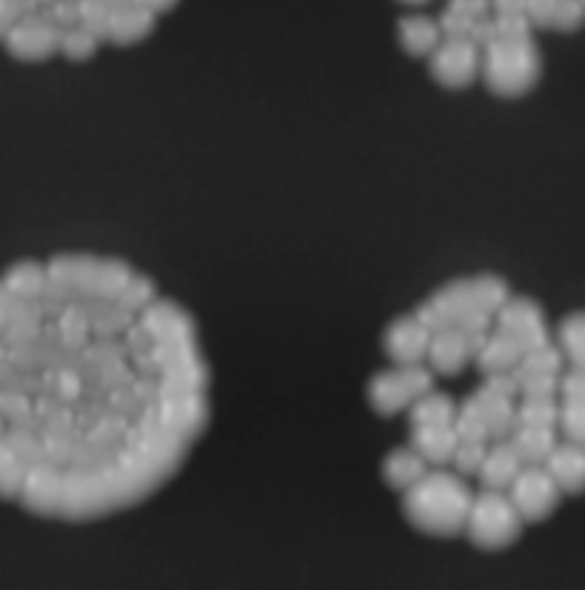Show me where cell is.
Masks as SVG:
<instances>
[{"instance_id":"6da1fadb","label":"cell","mask_w":585,"mask_h":590,"mask_svg":"<svg viewBox=\"0 0 585 590\" xmlns=\"http://www.w3.org/2000/svg\"><path fill=\"white\" fill-rule=\"evenodd\" d=\"M210 424L190 312L121 258L63 252L0 272V499L41 519L132 510Z\"/></svg>"},{"instance_id":"7a4b0ae2","label":"cell","mask_w":585,"mask_h":590,"mask_svg":"<svg viewBox=\"0 0 585 590\" xmlns=\"http://www.w3.org/2000/svg\"><path fill=\"white\" fill-rule=\"evenodd\" d=\"M470 41L483 49L485 87L499 98H519L537 87L543 76V58L534 43L528 14H494L477 23Z\"/></svg>"},{"instance_id":"3957f363","label":"cell","mask_w":585,"mask_h":590,"mask_svg":"<svg viewBox=\"0 0 585 590\" xmlns=\"http://www.w3.org/2000/svg\"><path fill=\"white\" fill-rule=\"evenodd\" d=\"M470 502L474 490L468 488L465 476L436 468L401 493V513L425 537L448 539L465 533Z\"/></svg>"},{"instance_id":"277c9868","label":"cell","mask_w":585,"mask_h":590,"mask_svg":"<svg viewBox=\"0 0 585 590\" xmlns=\"http://www.w3.org/2000/svg\"><path fill=\"white\" fill-rule=\"evenodd\" d=\"M510 299V290L497 276L459 279L436 290L430 299L416 307V316L430 330L459 327V330H490L499 307Z\"/></svg>"},{"instance_id":"5b68a950","label":"cell","mask_w":585,"mask_h":590,"mask_svg":"<svg viewBox=\"0 0 585 590\" xmlns=\"http://www.w3.org/2000/svg\"><path fill=\"white\" fill-rule=\"evenodd\" d=\"M523 516L514 508L505 490L483 488L479 493H474L465 533H468L470 544H477V548L505 550L517 542L519 533H523Z\"/></svg>"},{"instance_id":"8992f818","label":"cell","mask_w":585,"mask_h":590,"mask_svg":"<svg viewBox=\"0 0 585 590\" xmlns=\"http://www.w3.org/2000/svg\"><path fill=\"white\" fill-rule=\"evenodd\" d=\"M454 428L459 439L470 441H499L508 439L517 428V399L514 396H503L497 390H490L483 384L477 393H470L468 399L456 408Z\"/></svg>"},{"instance_id":"52a82bcc","label":"cell","mask_w":585,"mask_h":590,"mask_svg":"<svg viewBox=\"0 0 585 590\" xmlns=\"http://www.w3.org/2000/svg\"><path fill=\"white\" fill-rule=\"evenodd\" d=\"M428 390H434V370L428 364H396L370 379L368 401L379 416H396Z\"/></svg>"},{"instance_id":"ba28073f","label":"cell","mask_w":585,"mask_h":590,"mask_svg":"<svg viewBox=\"0 0 585 590\" xmlns=\"http://www.w3.org/2000/svg\"><path fill=\"white\" fill-rule=\"evenodd\" d=\"M510 502L519 510L523 522H545L554 510L559 508L563 490L557 488L554 476L545 470V464H525L517 479L508 488Z\"/></svg>"},{"instance_id":"9c48e42d","label":"cell","mask_w":585,"mask_h":590,"mask_svg":"<svg viewBox=\"0 0 585 590\" xmlns=\"http://www.w3.org/2000/svg\"><path fill=\"white\" fill-rule=\"evenodd\" d=\"M483 69V49L470 38H443V43L430 52V76L448 89H465L479 78Z\"/></svg>"},{"instance_id":"30bf717a","label":"cell","mask_w":585,"mask_h":590,"mask_svg":"<svg viewBox=\"0 0 585 590\" xmlns=\"http://www.w3.org/2000/svg\"><path fill=\"white\" fill-rule=\"evenodd\" d=\"M485 339H488V330H459V327L434 330L425 361L434 373L459 376L470 361L477 359Z\"/></svg>"},{"instance_id":"8fae6325","label":"cell","mask_w":585,"mask_h":590,"mask_svg":"<svg viewBox=\"0 0 585 590\" xmlns=\"http://www.w3.org/2000/svg\"><path fill=\"white\" fill-rule=\"evenodd\" d=\"M494 327L517 341L525 353L534 350V347H543L552 341L548 324H545V312L539 310L537 301L532 299H514V296H510V299L499 307L497 316H494Z\"/></svg>"},{"instance_id":"7c38bea8","label":"cell","mask_w":585,"mask_h":590,"mask_svg":"<svg viewBox=\"0 0 585 590\" xmlns=\"http://www.w3.org/2000/svg\"><path fill=\"white\" fill-rule=\"evenodd\" d=\"M430 336H434V330L416 312L401 316L385 333V353L394 364H425Z\"/></svg>"},{"instance_id":"4fadbf2b","label":"cell","mask_w":585,"mask_h":590,"mask_svg":"<svg viewBox=\"0 0 585 590\" xmlns=\"http://www.w3.org/2000/svg\"><path fill=\"white\" fill-rule=\"evenodd\" d=\"M545 470L554 476L563 496L585 493V444L577 441H557V448L545 459Z\"/></svg>"},{"instance_id":"5bb4252c","label":"cell","mask_w":585,"mask_h":590,"mask_svg":"<svg viewBox=\"0 0 585 590\" xmlns=\"http://www.w3.org/2000/svg\"><path fill=\"white\" fill-rule=\"evenodd\" d=\"M523 468L525 462L519 459L517 448H514L508 439H499V441H488L483 468H479L477 476L485 490H508L510 482L517 479V473Z\"/></svg>"},{"instance_id":"9a60e30c","label":"cell","mask_w":585,"mask_h":590,"mask_svg":"<svg viewBox=\"0 0 585 590\" xmlns=\"http://www.w3.org/2000/svg\"><path fill=\"white\" fill-rule=\"evenodd\" d=\"M525 14L534 29H557V32H577L585 21L579 0H528Z\"/></svg>"},{"instance_id":"2e32d148","label":"cell","mask_w":585,"mask_h":590,"mask_svg":"<svg viewBox=\"0 0 585 590\" xmlns=\"http://www.w3.org/2000/svg\"><path fill=\"white\" fill-rule=\"evenodd\" d=\"M456 444H459V433H456L454 424H419V428H410V448L423 456L430 468L450 464Z\"/></svg>"},{"instance_id":"e0dca14e","label":"cell","mask_w":585,"mask_h":590,"mask_svg":"<svg viewBox=\"0 0 585 590\" xmlns=\"http://www.w3.org/2000/svg\"><path fill=\"white\" fill-rule=\"evenodd\" d=\"M443 27L439 18H428V14H408L399 21V43L401 49L414 58H430L439 43H443Z\"/></svg>"},{"instance_id":"ac0fdd59","label":"cell","mask_w":585,"mask_h":590,"mask_svg":"<svg viewBox=\"0 0 585 590\" xmlns=\"http://www.w3.org/2000/svg\"><path fill=\"white\" fill-rule=\"evenodd\" d=\"M428 468L430 464L408 444V448L394 450V453L381 462V479L388 482V488L405 493L410 484H416L425 473H428Z\"/></svg>"},{"instance_id":"d6986e66","label":"cell","mask_w":585,"mask_h":590,"mask_svg":"<svg viewBox=\"0 0 585 590\" xmlns=\"http://www.w3.org/2000/svg\"><path fill=\"white\" fill-rule=\"evenodd\" d=\"M490 14V0H448L439 27L445 38H470L479 21Z\"/></svg>"},{"instance_id":"ffe728a7","label":"cell","mask_w":585,"mask_h":590,"mask_svg":"<svg viewBox=\"0 0 585 590\" xmlns=\"http://www.w3.org/2000/svg\"><path fill=\"white\" fill-rule=\"evenodd\" d=\"M508 441L517 448L525 464H545V459L557 448V428H534V424H517Z\"/></svg>"},{"instance_id":"44dd1931","label":"cell","mask_w":585,"mask_h":590,"mask_svg":"<svg viewBox=\"0 0 585 590\" xmlns=\"http://www.w3.org/2000/svg\"><path fill=\"white\" fill-rule=\"evenodd\" d=\"M456 408L454 399L445 393H436V390H428L425 396L410 404V428H419V424H454L456 419Z\"/></svg>"},{"instance_id":"7402d4cb","label":"cell","mask_w":585,"mask_h":590,"mask_svg":"<svg viewBox=\"0 0 585 590\" xmlns=\"http://www.w3.org/2000/svg\"><path fill=\"white\" fill-rule=\"evenodd\" d=\"M517 424L559 428V399L557 396H523L517 401Z\"/></svg>"},{"instance_id":"603a6c76","label":"cell","mask_w":585,"mask_h":590,"mask_svg":"<svg viewBox=\"0 0 585 590\" xmlns=\"http://www.w3.org/2000/svg\"><path fill=\"white\" fill-rule=\"evenodd\" d=\"M557 347L568 364L585 370V312H572L568 319H563L557 327Z\"/></svg>"},{"instance_id":"cb8c5ba5","label":"cell","mask_w":585,"mask_h":590,"mask_svg":"<svg viewBox=\"0 0 585 590\" xmlns=\"http://www.w3.org/2000/svg\"><path fill=\"white\" fill-rule=\"evenodd\" d=\"M98 47H101V41L92 32H87V29H69V32H63L61 52L58 54H63L67 61H89L98 52Z\"/></svg>"},{"instance_id":"d4e9b609","label":"cell","mask_w":585,"mask_h":590,"mask_svg":"<svg viewBox=\"0 0 585 590\" xmlns=\"http://www.w3.org/2000/svg\"><path fill=\"white\" fill-rule=\"evenodd\" d=\"M485 450H488V441H470V439H459L454 450V470L459 476H477L479 468H483Z\"/></svg>"},{"instance_id":"484cf974","label":"cell","mask_w":585,"mask_h":590,"mask_svg":"<svg viewBox=\"0 0 585 590\" xmlns=\"http://www.w3.org/2000/svg\"><path fill=\"white\" fill-rule=\"evenodd\" d=\"M559 433L585 444V401H559Z\"/></svg>"},{"instance_id":"4316f807","label":"cell","mask_w":585,"mask_h":590,"mask_svg":"<svg viewBox=\"0 0 585 590\" xmlns=\"http://www.w3.org/2000/svg\"><path fill=\"white\" fill-rule=\"evenodd\" d=\"M559 401H585V370L572 367L559 376Z\"/></svg>"},{"instance_id":"83f0119b","label":"cell","mask_w":585,"mask_h":590,"mask_svg":"<svg viewBox=\"0 0 585 590\" xmlns=\"http://www.w3.org/2000/svg\"><path fill=\"white\" fill-rule=\"evenodd\" d=\"M528 0H490V12L494 14H525Z\"/></svg>"},{"instance_id":"f1b7e54d","label":"cell","mask_w":585,"mask_h":590,"mask_svg":"<svg viewBox=\"0 0 585 590\" xmlns=\"http://www.w3.org/2000/svg\"><path fill=\"white\" fill-rule=\"evenodd\" d=\"M399 3H408V7H423L428 0H399Z\"/></svg>"},{"instance_id":"f546056e","label":"cell","mask_w":585,"mask_h":590,"mask_svg":"<svg viewBox=\"0 0 585 590\" xmlns=\"http://www.w3.org/2000/svg\"><path fill=\"white\" fill-rule=\"evenodd\" d=\"M579 3H583V9H585V0H579Z\"/></svg>"}]
</instances>
